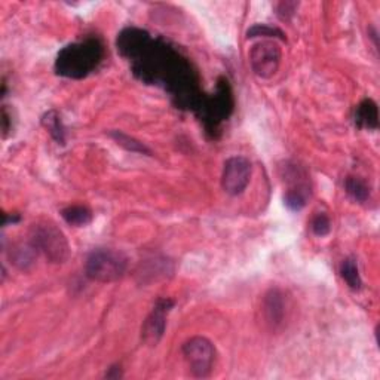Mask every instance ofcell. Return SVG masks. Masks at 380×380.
<instances>
[{"mask_svg":"<svg viewBox=\"0 0 380 380\" xmlns=\"http://www.w3.org/2000/svg\"><path fill=\"white\" fill-rule=\"evenodd\" d=\"M104 46L97 38L70 43L59 51L55 73L69 79H82L92 73L103 61Z\"/></svg>","mask_w":380,"mask_h":380,"instance_id":"1","label":"cell"},{"mask_svg":"<svg viewBox=\"0 0 380 380\" xmlns=\"http://www.w3.org/2000/svg\"><path fill=\"white\" fill-rule=\"evenodd\" d=\"M127 255L113 248H97L85 262V274L95 283H115L127 274Z\"/></svg>","mask_w":380,"mask_h":380,"instance_id":"2","label":"cell"},{"mask_svg":"<svg viewBox=\"0 0 380 380\" xmlns=\"http://www.w3.org/2000/svg\"><path fill=\"white\" fill-rule=\"evenodd\" d=\"M30 242L52 263H64L70 257V245L66 235L51 222L33 225L30 229Z\"/></svg>","mask_w":380,"mask_h":380,"instance_id":"3","label":"cell"},{"mask_svg":"<svg viewBox=\"0 0 380 380\" xmlns=\"http://www.w3.org/2000/svg\"><path fill=\"white\" fill-rule=\"evenodd\" d=\"M181 352L195 377L210 376L216 363V346L211 340L202 336H195L183 345Z\"/></svg>","mask_w":380,"mask_h":380,"instance_id":"4","label":"cell"},{"mask_svg":"<svg viewBox=\"0 0 380 380\" xmlns=\"http://www.w3.org/2000/svg\"><path fill=\"white\" fill-rule=\"evenodd\" d=\"M232 108H234L232 91L227 80L222 79L216 94L210 98H202L196 112L201 113V118L205 120L208 129H216L220 122L229 118Z\"/></svg>","mask_w":380,"mask_h":380,"instance_id":"5","label":"cell"},{"mask_svg":"<svg viewBox=\"0 0 380 380\" xmlns=\"http://www.w3.org/2000/svg\"><path fill=\"white\" fill-rule=\"evenodd\" d=\"M253 174L250 159L244 156H232L223 165L222 189L230 196H239L248 188Z\"/></svg>","mask_w":380,"mask_h":380,"instance_id":"6","label":"cell"},{"mask_svg":"<svg viewBox=\"0 0 380 380\" xmlns=\"http://www.w3.org/2000/svg\"><path fill=\"white\" fill-rule=\"evenodd\" d=\"M283 52L275 41L257 42L250 51V64L253 71L262 79L272 78L279 69Z\"/></svg>","mask_w":380,"mask_h":380,"instance_id":"7","label":"cell"},{"mask_svg":"<svg viewBox=\"0 0 380 380\" xmlns=\"http://www.w3.org/2000/svg\"><path fill=\"white\" fill-rule=\"evenodd\" d=\"M174 308V300L157 299L152 312L146 318L141 327V339L149 346H156L164 337L167 328V315Z\"/></svg>","mask_w":380,"mask_h":380,"instance_id":"8","label":"cell"},{"mask_svg":"<svg viewBox=\"0 0 380 380\" xmlns=\"http://www.w3.org/2000/svg\"><path fill=\"white\" fill-rule=\"evenodd\" d=\"M287 173L286 178L290 183L288 189L284 193V204L293 211H299L302 208L306 206L309 198H311V188L308 185V176L303 173V169L293 165V167H286Z\"/></svg>","mask_w":380,"mask_h":380,"instance_id":"9","label":"cell"},{"mask_svg":"<svg viewBox=\"0 0 380 380\" xmlns=\"http://www.w3.org/2000/svg\"><path fill=\"white\" fill-rule=\"evenodd\" d=\"M150 43H152L150 34L136 27H128L125 30H122L116 41V46L120 55L132 61L137 59L146 49L149 48Z\"/></svg>","mask_w":380,"mask_h":380,"instance_id":"10","label":"cell"},{"mask_svg":"<svg viewBox=\"0 0 380 380\" xmlns=\"http://www.w3.org/2000/svg\"><path fill=\"white\" fill-rule=\"evenodd\" d=\"M262 311L266 323L272 328L283 327L287 318V299L279 288H272L265 294Z\"/></svg>","mask_w":380,"mask_h":380,"instance_id":"11","label":"cell"},{"mask_svg":"<svg viewBox=\"0 0 380 380\" xmlns=\"http://www.w3.org/2000/svg\"><path fill=\"white\" fill-rule=\"evenodd\" d=\"M353 122L360 129L374 131L379 128V108L372 98H365L355 107Z\"/></svg>","mask_w":380,"mask_h":380,"instance_id":"12","label":"cell"},{"mask_svg":"<svg viewBox=\"0 0 380 380\" xmlns=\"http://www.w3.org/2000/svg\"><path fill=\"white\" fill-rule=\"evenodd\" d=\"M36 254H38V250L34 248V245L31 242L29 244H17L9 251V259L10 263H14L21 271H26L29 269L34 260H36Z\"/></svg>","mask_w":380,"mask_h":380,"instance_id":"13","label":"cell"},{"mask_svg":"<svg viewBox=\"0 0 380 380\" xmlns=\"http://www.w3.org/2000/svg\"><path fill=\"white\" fill-rule=\"evenodd\" d=\"M42 127L49 132L57 144L64 146L66 144V128L63 125V120H61L59 113L57 110H49L42 116Z\"/></svg>","mask_w":380,"mask_h":380,"instance_id":"14","label":"cell"},{"mask_svg":"<svg viewBox=\"0 0 380 380\" xmlns=\"http://www.w3.org/2000/svg\"><path fill=\"white\" fill-rule=\"evenodd\" d=\"M61 216L66 220V223L75 227H83L91 223L92 220V213L88 206L83 205H70L66 206L63 211H61Z\"/></svg>","mask_w":380,"mask_h":380,"instance_id":"15","label":"cell"},{"mask_svg":"<svg viewBox=\"0 0 380 380\" xmlns=\"http://www.w3.org/2000/svg\"><path fill=\"white\" fill-rule=\"evenodd\" d=\"M108 136H110V139H113V141L118 146L124 147V149L128 150V152L140 153V155H152V150L144 143H141L140 140L128 136V134H125V132H122V131H110Z\"/></svg>","mask_w":380,"mask_h":380,"instance_id":"16","label":"cell"},{"mask_svg":"<svg viewBox=\"0 0 380 380\" xmlns=\"http://www.w3.org/2000/svg\"><path fill=\"white\" fill-rule=\"evenodd\" d=\"M340 275L345 281L346 286L352 291H360L363 288V279L358 271V265L355 259H345L340 265Z\"/></svg>","mask_w":380,"mask_h":380,"instance_id":"17","label":"cell"},{"mask_svg":"<svg viewBox=\"0 0 380 380\" xmlns=\"http://www.w3.org/2000/svg\"><path fill=\"white\" fill-rule=\"evenodd\" d=\"M345 189L351 198L360 204L367 202V199L370 198V188L361 177L349 176L345 181Z\"/></svg>","mask_w":380,"mask_h":380,"instance_id":"18","label":"cell"},{"mask_svg":"<svg viewBox=\"0 0 380 380\" xmlns=\"http://www.w3.org/2000/svg\"><path fill=\"white\" fill-rule=\"evenodd\" d=\"M247 38L248 39H253V38H269V39H281L284 41V33L278 30V29H274V27H269V26H260V24H255V26H253L251 29H248L247 31Z\"/></svg>","mask_w":380,"mask_h":380,"instance_id":"19","label":"cell"},{"mask_svg":"<svg viewBox=\"0 0 380 380\" xmlns=\"http://www.w3.org/2000/svg\"><path fill=\"white\" fill-rule=\"evenodd\" d=\"M311 229L314 235L318 238L327 237L330 232H332V220L325 213H318L311 222Z\"/></svg>","mask_w":380,"mask_h":380,"instance_id":"20","label":"cell"},{"mask_svg":"<svg viewBox=\"0 0 380 380\" xmlns=\"http://www.w3.org/2000/svg\"><path fill=\"white\" fill-rule=\"evenodd\" d=\"M299 3L296 2H281L278 5V15L281 17V20H290L294 12H296Z\"/></svg>","mask_w":380,"mask_h":380,"instance_id":"21","label":"cell"},{"mask_svg":"<svg viewBox=\"0 0 380 380\" xmlns=\"http://www.w3.org/2000/svg\"><path fill=\"white\" fill-rule=\"evenodd\" d=\"M12 129V124H10V115L8 112V107L3 106L2 107V131H3V139L8 137V132Z\"/></svg>","mask_w":380,"mask_h":380,"instance_id":"22","label":"cell"},{"mask_svg":"<svg viewBox=\"0 0 380 380\" xmlns=\"http://www.w3.org/2000/svg\"><path fill=\"white\" fill-rule=\"evenodd\" d=\"M122 376V370H120V367L119 365H113V367H110L108 372L106 373V377L107 379H120Z\"/></svg>","mask_w":380,"mask_h":380,"instance_id":"23","label":"cell"},{"mask_svg":"<svg viewBox=\"0 0 380 380\" xmlns=\"http://www.w3.org/2000/svg\"><path fill=\"white\" fill-rule=\"evenodd\" d=\"M18 220H20V216H18V214H12V217H9L8 214H3V226H8L9 222L17 223Z\"/></svg>","mask_w":380,"mask_h":380,"instance_id":"24","label":"cell"}]
</instances>
